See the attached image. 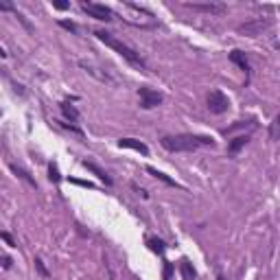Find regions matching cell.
<instances>
[{"mask_svg":"<svg viewBox=\"0 0 280 280\" xmlns=\"http://www.w3.org/2000/svg\"><path fill=\"white\" fill-rule=\"evenodd\" d=\"M138 98H140V107L142 109H153V107L162 105V101H164L162 92L153 90V88H149V86H140L138 88Z\"/></svg>","mask_w":280,"mask_h":280,"instance_id":"cell-4","label":"cell"},{"mask_svg":"<svg viewBox=\"0 0 280 280\" xmlns=\"http://www.w3.org/2000/svg\"><path fill=\"white\" fill-rule=\"evenodd\" d=\"M57 24L62 26V29H66V31H70V33H77V31H79L75 22H68V20H57Z\"/></svg>","mask_w":280,"mask_h":280,"instance_id":"cell-22","label":"cell"},{"mask_svg":"<svg viewBox=\"0 0 280 280\" xmlns=\"http://www.w3.org/2000/svg\"><path fill=\"white\" fill-rule=\"evenodd\" d=\"M180 272H182V278H184V280H195V278H197L195 267L190 265L188 261H182V263H180Z\"/></svg>","mask_w":280,"mask_h":280,"instance_id":"cell-18","label":"cell"},{"mask_svg":"<svg viewBox=\"0 0 280 280\" xmlns=\"http://www.w3.org/2000/svg\"><path fill=\"white\" fill-rule=\"evenodd\" d=\"M267 26H272V20L254 18V20L245 22V24H241V26H239V33H245L248 37H256V35H261V33L265 31Z\"/></svg>","mask_w":280,"mask_h":280,"instance_id":"cell-6","label":"cell"},{"mask_svg":"<svg viewBox=\"0 0 280 280\" xmlns=\"http://www.w3.org/2000/svg\"><path fill=\"white\" fill-rule=\"evenodd\" d=\"M160 145L169 153H188L201 149V147H215V140L210 136H199V134H175V136H162Z\"/></svg>","mask_w":280,"mask_h":280,"instance_id":"cell-1","label":"cell"},{"mask_svg":"<svg viewBox=\"0 0 280 280\" xmlns=\"http://www.w3.org/2000/svg\"><path fill=\"white\" fill-rule=\"evenodd\" d=\"M0 265H2V270H11V259L9 256H0Z\"/></svg>","mask_w":280,"mask_h":280,"instance_id":"cell-27","label":"cell"},{"mask_svg":"<svg viewBox=\"0 0 280 280\" xmlns=\"http://www.w3.org/2000/svg\"><path fill=\"white\" fill-rule=\"evenodd\" d=\"M81 164H84V167H86L90 173H94L96 178L101 180V182L105 184V186H112V184H114V180L107 175V171H105V169H101V167H98V164H94V162H88V160H84Z\"/></svg>","mask_w":280,"mask_h":280,"instance_id":"cell-9","label":"cell"},{"mask_svg":"<svg viewBox=\"0 0 280 280\" xmlns=\"http://www.w3.org/2000/svg\"><path fill=\"white\" fill-rule=\"evenodd\" d=\"M0 57H7V51H4L2 46H0Z\"/></svg>","mask_w":280,"mask_h":280,"instance_id":"cell-30","label":"cell"},{"mask_svg":"<svg viewBox=\"0 0 280 280\" xmlns=\"http://www.w3.org/2000/svg\"><path fill=\"white\" fill-rule=\"evenodd\" d=\"M230 62H232V64H237L239 68H241L245 75L250 77V73H252V66H250V62H248V57H245V53H243V51H239V48H234V51L230 53Z\"/></svg>","mask_w":280,"mask_h":280,"instance_id":"cell-10","label":"cell"},{"mask_svg":"<svg viewBox=\"0 0 280 280\" xmlns=\"http://www.w3.org/2000/svg\"><path fill=\"white\" fill-rule=\"evenodd\" d=\"M184 7L193 11H204V13H226L228 7L223 2H186Z\"/></svg>","mask_w":280,"mask_h":280,"instance_id":"cell-7","label":"cell"},{"mask_svg":"<svg viewBox=\"0 0 280 280\" xmlns=\"http://www.w3.org/2000/svg\"><path fill=\"white\" fill-rule=\"evenodd\" d=\"M70 182H73V184H79V186H84V188H94V186H92L90 182H81V180H70Z\"/></svg>","mask_w":280,"mask_h":280,"instance_id":"cell-29","label":"cell"},{"mask_svg":"<svg viewBox=\"0 0 280 280\" xmlns=\"http://www.w3.org/2000/svg\"><path fill=\"white\" fill-rule=\"evenodd\" d=\"M9 169H11V171L15 173V178H20L22 182H26V184L31 186V188H37V182H35V178H33V175H31L29 171H26V169H22V167H18V164H13V162L9 164Z\"/></svg>","mask_w":280,"mask_h":280,"instance_id":"cell-11","label":"cell"},{"mask_svg":"<svg viewBox=\"0 0 280 280\" xmlns=\"http://www.w3.org/2000/svg\"><path fill=\"white\" fill-rule=\"evenodd\" d=\"M81 11L84 13H88L90 18L94 20H101V22H112L114 18H116V11H114L112 7H107V4H98V2H81L79 4Z\"/></svg>","mask_w":280,"mask_h":280,"instance_id":"cell-3","label":"cell"},{"mask_svg":"<svg viewBox=\"0 0 280 280\" xmlns=\"http://www.w3.org/2000/svg\"><path fill=\"white\" fill-rule=\"evenodd\" d=\"M33 263H35L37 272H40V274H42L44 278H48V270H46V265H44V261L40 259V256H35V261H33Z\"/></svg>","mask_w":280,"mask_h":280,"instance_id":"cell-23","label":"cell"},{"mask_svg":"<svg viewBox=\"0 0 280 280\" xmlns=\"http://www.w3.org/2000/svg\"><path fill=\"white\" fill-rule=\"evenodd\" d=\"M208 109L212 114H226L230 109V98L228 94H223L221 90H212L208 92Z\"/></svg>","mask_w":280,"mask_h":280,"instance_id":"cell-5","label":"cell"},{"mask_svg":"<svg viewBox=\"0 0 280 280\" xmlns=\"http://www.w3.org/2000/svg\"><path fill=\"white\" fill-rule=\"evenodd\" d=\"M147 173H151L153 178H156V180H160V182H164V184H167V186H175V188H180V184L175 182V180H171V178H169L167 173L158 171V169H153V167H147Z\"/></svg>","mask_w":280,"mask_h":280,"instance_id":"cell-14","label":"cell"},{"mask_svg":"<svg viewBox=\"0 0 280 280\" xmlns=\"http://www.w3.org/2000/svg\"><path fill=\"white\" fill-rule=\"evenodd\" d=\"M48 180L55 182V184L62 182V175H59V169H57V164H55V162L48 164Z\"/></svg>","mask_w":280,"mask_h":280,"instance_id":"cell-19","label":"cell"},{"mask_svg":"<svg viewBox=\"0 0 280 280\" xmlns=\"http://www.w3.org/2000/svg\"><path fill=\"white\" fill-rule=\"evenodd\" d=\"M0 11H11V13H15V4L13 2H2V0H0Z\"/></svg>","mask_w":280,"mask_h":280,"instance_id":"cell-24","label":"cell"},{"mask_svg":"<svg viewBox=\"0 0 280 280\" xmlns=\"http://www.w3.org/2000/svg\"><path fill=\"white\" fill-rule=\"evenodd\" d=\"M118 147L120 149H134V151L142 153V156H149V147H147L142 140H138V138H120Z\"/></svg>","mask_w":280,"mask_h":280,"instance_id":"cell-8","label":"cell"},{"mask_svg":"<svg viewBox=\"0 0 280 280\" xmlns=\"http://www.w3.org/2000/svg\"><path fill=\"white\" fill-rule=\"evenodd\" d=\"M0 239H4V241H7V245H11V248H15V241H13V237H11L9 232H0Z\"/></svg>","mask_w":280,"mask_h":280,"instance_id":"cell-25","label":"cell"},{"mask_svg":"<svg viewBox=\"0 0 280 280\" xmlns=\"http://www.w3.org/2000/svg\"><path fill=\"white\" fill-rule=\"evenodd\" d=\"M217 280H223V276H219V278H217Z\"/></svg>","mask_w":280,"mask_h":280,"instance_id":"cell-31","label":"cell"},{"mask_svg":"<svg viewBox=\"0 0 280 280\" xmlns=\"http://www.w3.org/2000/svg\"><path fill=\"white\" fill-rule=\"evenodd\" d=\"M79 66L86 70V73H90L92 77H96L98 81H112V79H109V75H107V73H98V70H96L92 64H88V62H79Z\"/></svg>","mask_w":280,"mask_h":280,"instance_id":"cell-17","label":"cell"},{"mask_svg":"<svg viewBox=\"0 0 280 280\" xmlns=\"http://www.w3.org/2000/svg\"><path fill=\"white\" fill-rule=\"evenodd\" d=\"M278 125H280V116H276L272 120V127H270V138L272 140H278Z\"/></svg>","mask_w":280,"mask_h":280,"instance_id":"cell-21","label":"cell"},{"mask_svg":"<svg viewBox=\"0 0 280 280\" xmlns=\"http://www.w3.org/2000/svg\"><path fill=\"white\" fill-rule=\"evenodd\" d=\"M59 109H62V114H64V118L68 120V123H77V120H79V109H77L73 103H68V101H62L59 103Z\"/></svg>","mask_w":280,"mask_h":280,"instance_id":"cell-12","label":"cell"},{"mask_svg":"<svg viewBox=\"0 0 280 280\" xmlns=\"http://www.w3.org/2000/svg\"><path fill=\"white\" fill-rule=\"evenodd\" d=\"M250 142V134H243V136H237V138H232L228 142V153L230 156H237V153L243 149L245 145Z\"/></svg>","mask_w":280,"mask_h":280,"instance_id":"cell-13","label":"cell"},{"mask_svg":"<svg viewBox=\"0 0 280 280\" xmlns=\"http://www.w3.org/2000/svg\"><path fill=\"white\" fill-rule=\"evenodd\" d=\"M55 123H59L64 129H68V131H73V134H77V136H81L84 138V129L81 127H77V125H73V123H68V120H55Z\"/></svg>","mask_w":280,"mask_h":280,"instance_id":"cell-20","label":"cell"},{"mask_svg":"<svg viewBox=\"0 0 280 280\" xmlns=\"http://www.w3.org/2000/svg\"><path fill=\"white\" fill-rule=\"evenodd\" d=\"M94 33V37L98 42H103L105 44V46H109L112 48V51H116L120 57L125 59V62H129L131 66H134V68H138V70H149V66H147V62H145V57H142V55L138 53V51H134V48L131 46H127V44L125 42H120L118 37H114L112 33H107V31H103V29H94L92 31Z\"/></svg>","mask_w":280,"mask_h":280,"instance_id":"cell-2","label":"cell"},{"mask_svg":"<svg viewBox=\"0 0 280 280\" xmlns=\"http://www.w3.org/2000/svg\"><path fill=\"white\" fill-rule=\"evenodd\" d=\"M243 127H250V129H256V127H259V125H256V120L254 118H252V120H237V123H234V125H230V127L228 129H223V134H234V131H237V129H243Z\"/></svg>","mask_w":280,"mask_h":280,"instance_id":"cell-15","label":"cell"},{"mask_svg":"<svg viewBox=\"0 0 280 280\" xmlns=\"http://www.w3.org/2000/svg\"><path fill=\"white\" fill-rule=\"evenodd\" d=\"M147 245H149L151 252H156V254H160V256L167 252V243H164L162 239H158V237H149L147 239Z\"/></svg>","mask_w":280,"mask_h":280,"instance_id":"cell-16","label":"cell"},{"mask_svg":"<svg viewBox=\"0 0 280 280\" xmlns=\"http://www.w3.org/2000/svg\"><path fill=\"white\" fill-rule=\"evenodd\" d=\"M53 7L59 9V11H64V9H70V2H53Z\"/></svg>","mask_w":280,"mask_h":280,"instance_id":"cell-28","label":"cell"},{"mask_svg":"<svg viewBox=\"0 0 280 280\" xmlns=\"http://www.w3.org/2000/svg\"><path fill=\"white\" fill-rule=\"evenodd\" d=\"M171 274H173V265L171 263H164V280H171Z\"/></svg>","mask_w":280,"mask_h":280,"instance_id":"cell-26","label":"cell"}]
</instances>
